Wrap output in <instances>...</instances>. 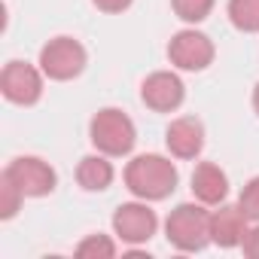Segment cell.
I'll return each instance as SVG.
<instances>
[{
    "label": "cell",
    "instance_id": "obj_8",
    "mask_svg": "<svg viewBox=\"0 0 259 259\" xmlns=\"http://www.w3.org/2000/svg\"><path fill=\"white\" fill-rule=\"evenodd\" d=\"M213 55H217L213 52V43L201 31H180L168 43V58L180 70H192V73L195 70H204V67L213 64Z\"/></svg>",
    "mask_w": 259,
    "mask_h": 259
},
{
    "label": "cell",
    "instance_id": "obj_14",
    "mask_svg": "<svg viewBox=\"0 0 259 259\" xmlns=\"http://www.w3.org/2000/svg\"><path fill=\"white\" fill-rule=\"evenodd\" d=\"M229 19L238 31L256 34L259 31V0H229Z\"/></svg>",
    "mask_w": 259,
    "mask_h": 259
},
{
    "label": "cell",
    "instance_id": "obj_7",
    "mask_svg": "<svg viewBox=\"0 0 259 259\" xmlns=\"http://www.w3.org/2000/svg\"><path fill=\"white\" fill-rule=\"evenodd\" d=\"M159 229V217L156 210H150L147 204L141 201H128V204H119L116 213H113V232L119 241L125 244H147Z\"/></svg>",
    "mask_w": 259,
    "mask_h": 259
},
{
    "label": "cell",
    "instance_id": "obj_13",
    "mask_svg": "<svg viewBox=\"0 0 259 259\" xmlns=\"http://www.w3.org/2000/svg\"><path fill=\"white\" fill-rule=\"evenodd\" d=\"M76 180L85 192H104L113 183V165L107 162V156H85L76 168Z\"/></svg>",
    "mask_w": 259,
    "mask_h": 259
},
{
    "label": "cell",
    "instance_id": "obj_2",
    "mask_svg": "<svg viewBox=\"0 0 259 259\" xmlns=\"http://www.w3.org/2000/svg\"><path fill=\"white\" fill-rule=\"evenodd\" d=\"M168 244H174L183 253H198L210 244V210L204 204H177L165 220Z\"/></svg>",
    "mask_w": 259,
    "mask_h": 259
},
{
    "label": "cell",
    "instance_id": "obj_18",
    "mask_svg": "<svg viewBox=\"0 0 259 259\" xmlns=\"http://www.w3.org/2000/svg\"><path fill=\"white\" fill-rule=\"evenodd\" d=\"M241 210L247 213V220L259 223V177H253L244 189H241V198H238Z\"/></svg>",
    "mask_w": 259,
    "mask_h": 259
},
{
    "label": "cell",
    "instance_id": "obj_11",
    "mask_svg": "<svg viewBox=\"0 0 259 259\" xmlns=\"http://www.w3.org/2000/svg\"><path fill=\"white\" fill-rule=\"evenodd\" d=\"M247 213L241 210V204H223L220 210L210 213V241L223 250L241 247L244 235H247Z\"/></svg>",
    "mask_w": 259,
    "mask_h": 259
},
{
    "label": "cell",
    "instance_id": "obj_15",
    "mask_svg": "<svg viewBox=\"0 0 259 259\" xmlns=\"http://www.w3.org/2000/svg\"><path fill=\"white\" fill-rule=\"evenodd\" d=\"M76 256L79 259H113L116 256V244L107 235H89L76 244Z\"/></svg>",
    "mask_w": 259,
    "mask_h": 259
},
{
    "label": "cell",
    "instance_id": "obj_16",
    "mask_svg": "<svg viewBox=\"0 0 259 259\" xmlns=\"http://www.w3.org/2000/svg\"><path fill=\"white\" fill-rule=\"evenodd\" d=\"M22 201H25L22 189H19V186L4 174V177H0V220H13V217L19 213Z\"/></svg>",
    "mask_w": 259,
    "mask_h": 259
},
{
    "label": "cell",
    "instance_id": "obj_5",
    "mask_svg": "<svg viewBox=\"0 0 259 259\" xmlns=\"http://www.w3.org/2000/svg\"><path fill=\"white\" fill-rule=\"evenodd\" d=\"M4 174L22 189L25 198H43V195H49V192L55 189V183H58L55 168H52L49 162L37 159V156H19V159H13Z\"/></svg>",
    "mask_w": 259,
    "mask_h": 259
},
{
    "label": "cell",
    "instance_id": "obj_6",
    "mask_svg": "<svg viewBox=\"0 0 259 259\" xmlns=\"http://www.w3.org/2000/svg\"><path fill=\"white\" fill-rule=\"evenodd\" d=\"M0 92L10 104H22V107H31L40 101L43 95V73L34 67V64H25V61H10L0 73Z\"/></svg>",
    "mask_w": 259,
    "mask_h": 259
},
{
    "label": "cell",
    "instance_id": "obj_19",
    "mask_svg": "<svg viewBox=\"0 0 259 259\" xmlns=\"http://www.w3.org/2000/svg\"><path fill=\"white\" fill-rule=\"evenodd\" d=\"M241 250H244V256L259 259V223H256L253 229H247V235H244V241H241Z\"/></svg>",
    "mask_w": 259,
    "mask_h": 259
},
{
    "label": "cell",
    "instance_id": "obj_9",
    "mask_svg": "<svg viewBox=\"0 0 259 259\" xmlns=\"http://www.w3.org/2000/svg\"><path fill=\"white\" fill-rule=\"evenodd\" d=\"M141 98H144V104H147L153 113H174V110L183 104V98H186V85H183V79H180L177 73H171V70H156V73H150V76L144 79Z\"/></svg>",
    "mask_w": 259,
    "mask_h": 259
},
{
    "label": "cell",
    "instance_id": "obj_20",
    "mask_svg": "<svg viewBox=\"0 0 259 259\" xmlns=\"http://www.w3.org/2000/svg\"><path fill=\"white\" fill-rule=\"evenodd\" d=\"M92 4H95L101 13H110V16H113V13H125L128 7L135 4V0H92Z\"/></svg>",
    "mask_w": 259,
    "mask_h": 259
},
{
    "label": "cell",
    "instance_id": "obj_12",
    "mask_svg": "<svg viewBox=\"0 0 259 259\" xmlns=\"http://www.w3.org/2000/svg\"><path fill=\"white\" fill-rule=\"evenodd\" d=\"M192 195L201 204H223L229 195V177L220 165L213 162H201L192 171Z\"/></svg>",
    "mask_w": 259,
    "mask_h": 259
},
{
    "label": "cell",
    "instance_id": "obj_3",
    "mask_svg": "<svg viewBox=\"0 0 259 259\" xmlns=\"http://www.w3.org/2000/svg\"><path fill=\"white\" fill-rule=\"evenodd\" d=\"M89 135H92V144L98 147V153H104V156H128L138 144L135 122L128 119V113H122L116 107H104L95 113Z\"/></svg>",
    "mask_w": 259,
    "mask_h": 259
},
{
    "label": "cell",
    "instance_id": "obj_4",
    "mask_svg": "<svg viewBox=\"0 0 259 259\" xmlns=\"http://www.w3.org/2000/svg\"><path fill=\"white\" fill-rule=\"evenodd\" d=\"M85 61H89L85 46L73 37H55L40 49V70L49 79H58V82H67V79L79 76Z\"/></svg>",
    "mask_w": 259,
    "mask_h": 259
},
{
    "label": "cell",
    "instance_id": "obj_17",
    "mask_svg": "<svg viewBox=\"0 0 259 259\" xmlns=\"http://www.w3.org/2000/svg\"><path fill=\"white\" fill-rule=\"evenodd\" d=\"M171 7L177 13V19L189 22V25H198L210 16L213 10V0H171Z\"/></svg>",
    "mask_w": 259,
    "mask_h": 259
},
{
    "label": "cell",
    "instance_id": "obj_21",
    "mask_svg": "<svg viewBox=\"0 0 259 259\" xmlns=\"http://www.w3.org/2000/svg\"><path fill=\"white\" fill-rule=\"evenodd\" d=\"M253 110L259 113V82H256V89H253Z\"/></svg>",
    "mask_w": 259,
    "mask_h": 259
},
{
    "label": "cell",
    "instance_id": "obj_1",
    "mask_svg": "<svg viewBox=\"0 0 259 259\" xmlns=\"http://www.w3.org/2000/svg\"><path fill=\"white\" fill-rule=\"evenodd\" d=\"M177 165L165 156H156V153H147V156H138L128 162L125 168V186L132 195L144 198V201H162L168 198L174 189H177Z\"/></svg>",
    "mask_w": 259,
    "mask_h": 259
},
{
    "label": "cell",
    "instance_id": "obj_10",
    "mask_svg": "<svg viewBox=\"0 0 259 259\" xmlns=\"http://www.w3.org/2000/svg\"><path fill=\"white\" fill-rule=\"evenodd\" d=\"M165 144H168L171 156H177V159H195L204 150V125L195 116H180V119H174L168 125Z\"/></svg>",
    "mask_w": 259,
    "mask_h": 259
}]
</instances>
